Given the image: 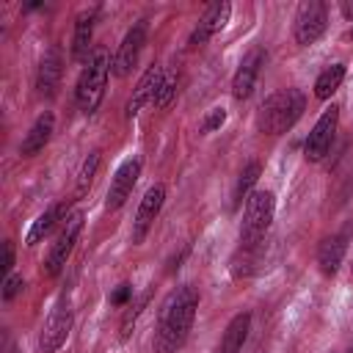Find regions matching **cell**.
<instances>
[{"label":"cell","instance_id":"7a4b0ae2","mask_svg":"<svg viewBox=\"0 0 353 353\" xmlns=\"http://www.w3.org/2000/svg\"><path fill=\"white\" fill-rule=\"evenodd\" d=\"M303 108H306V97H303L301 88H281L259 105L256 130L265 132V135H281V132L295 127Z\"/></svg>","mask_w":353,"mask_h":353},{"label":"cell","instance_id":"d4e9b609","mask_svg":"<svg viewBox=\"0 0 353 353\" xmlns=\"http://www.w3.org/2000/svg\"><path fill=\"white\" fill-rule=\"evenodd\" d=\"M176 97V74L174 72H165L160 88H157V97H154V108H168Z\"/></svg>","mask_w":353,"mask_h":353},{"label":"cell","instance_id":"277c9868","mask_svg":"<svg viewBox=\"0 0 353 353\" xmlns=\"http://www.w3.org/2000/svg\"><path fill=\"white\" fill-rule=\"evenodd\" d=\"M276 215V196L270 190H254L245 199L243 207V221H240V248L256 251L259 243L265 240L270 223Z\"/></svg>","mask_w":353,"mask_h":353},{"label":"cell","instance_id":"ffe728a7","mask_svg":"<svg viewBox=\"0 0 353 353\" xmlns=\"http://www.w3.org/2000/svg\"><path fill=\"white\" fill-rule=\"evenodd\" d=\"M94 19L97 11H83L74 22V36H72V58L74 61H88L91 50V36H94Z\"/></svg>","mask_w":353,"mask_h":353},{"label":"cell","instance_id":"cb8c5ba5","mask_svg":"<svg viewBox=\"0 0 353 353\" xmlns=\"http://www.w3.org/2000/svg\"><path fill=\"white\" fill-rule=\"evenodd\" d=\"M149 298H152V290H146L135 303H130V306H127V312H124V317H121V323H119V336H121V339H127V336L132 334V328H135V323H138V317H141L143 306L149 303Z\"/></svg>","mask_w":353,"mask_h":353},{"label":"cell","instance_id":"5b68a950","mask_svg":"<svg viewBox=\"0 0 353 353\" xmlns=\"http://www.w3.org/2000/svg\"><path fill=\"white\" fill-rule=\"evenodd\" d=\"M83 221H85L83 212H69L66 221L61 223V229L55 234V243L50 245V254L44 259V273L47 276H58L63 270V265L69 262V256L74 251V243H77V237L83 232Z\"/></svg>","mask_w":353,"mask_h":353},{"label":"cell","instance_id":"d6a6232c","mask_svg":"<svg viewBox=\"0 0 353 353\" xmlns=\"http://www.w3.org/2000/svg\"><path fill=\"white\" fill-rule=\"evenodd\" d=\"M350 39H353V30H350Z\"/></svg>","mask_w":353,"mask_h":353},{"label":"cell","instance_id":"6da1fadb","mask_svg":"<svg viewBox=\"0 0 353 353\" xmlns=\"http://www.w3.org/2000/svg\"><path fill=\"white\" fill-rule=\"evenodd\" d=\"M199 309V292L190 284H182L165 295L157 312V325H154V339L152 350L154 353H179L182 345L190 336L193 320Z\"/></svg>","mask_w":353,"mask_h":353},{"label":"cell","instance_id":"8992f818","mask_svg":"<svg viewBox=\"0 0 353 353\" xmlns=\"http://www.w3.org/2000/svg\"><path fill=\"white\" fill-rule=\"evenodd\" d=\"M72 320H74L72 303H69L66 295H61V298L55 301V306L50 309L44 325H41V334H39V347H41V353H55V350L66 342V336H69V331H72Z\"/></svg>","mask_w":353,"mask_h":353},{"label":"cell","instance_id":"9c48e42d","mask_svg":"<svg viewBox=\"0 0 353 353\" xmlns=\"http://www.w3.org/2000/svg\"><path fill=\"white\" fill-rule=\"evenodd\" d=\"M146 33H149V25L146 19H138L121 39L116 55H113V77H127L132 72V66L138 63L141 52H143V44H146Z\"/></svg>","mask_w":353,"mask_h":353},{"label":"cell","instance_id":"2e32d148","mask_svg":"<svg viewBox=\"0 0 353 353\" xmlns=\"http://www.w3.org/2000/svg\"><path fill=\"white\" fill-rule=\"evenodd\" d=\"M347 237H350L347 229L323 237V243H320V248H317V265H320V270H323L325 276H334V273L339 270V265H342V259H345V251H347Z\"/></svg>","mask_w":353,"mask_h":353},{"label":"cell","instance_id":"603a6c76","mask_svg":"<svg viewBox=\"0 0 353 353\" xmlns=\"http://www.w3.org/2000/svg\"><path fill=\"white\" fill-rule=\"evenodd\" d=\"M99 160H102V157H99V149H91L88 157L83 160L80 174H77V182H74V199H83V196L91 190V182H94V176H97Z\"/></svg>","mask_w":353,"mask_h":353},{"label":"cell","instance_id":"52a82bcc","mask_svg":"<svg viewBox=\"0 0 353 353\" xmlns=\"http://www.w3.org/2000/svg\"><path fill=\"white\" fill-rule=\"evenodd\" d=\"M336 127H339V108L331 105V108H325V110L320 113V119L314 121L312 132L306 135L303 157H306L309 163H320V160L328 154V149H331V143H334V135H336Z\"/></svg>","mask_w":353,"mask_h":353},{"label":"cell","instance_id":"83f0119b","mask_svg":"<svg viewBox=\"0 0 353 353\" xmlns=\"http://www.w3.org/2000/svg\"><path fill=\"white\" fill-rule=\"evenodd\" d=\"M11 268H14V243H3V262H0V270H3V279L11 276Z\"/></svg>","mask_w":353,"mask_h":353},{"label":"cell","instance_id":"d6986e66","mask_svg":"<svg viewBox=\"0 0 353 353\" xmlns=\"http://www.w3.org/2000/svg\"><path fill=\"white\" fill-rule=\"evenodd\" d=\"M66 221V201H58V204H52V207H47L33 223H30V229H28V237H25V245H36V243H41L58 223H63Z\"/></svg>","mask_w":353,"mask_h":353},{"label":"cell","instance_id":"8fae6325","mask_svg":"<svg viewBox=\"0 0 353 353\" xmlns=\"http://www.w3.org/2000/svg\"><path fill=\"white\" fill-rule=\"evenodd\" d=\"M163 201H165V185H163V182H154V185L143 193V199H141V204H138V212H135V218H132V234H130L132 243H143V237L149 234L154 218H157L160 210H163Z\"/></svg>","mask_w":353,"mask_h":353},{"label":"cell","instance_id":"3957f363","mask_svg":"<svg viewBox=\"0 0 353 353\" xmlns=\"http://www.w3.org/2000/svg\"><path fill=\"white\" fill-rule=\"evenodd\" d=\"M110 69H113V61H110L108 50L94 47V52L88 55V61H85V66L77 77V85H74V102L85 116L97 113V108L102 105Z\"/></svg>","mask_w":353,"mask_h":353},{"label":"cell","instance_id":"7c38bea8","mask_svg":"<svg viewBox=\"0 0 353 353\" xmlns=\"http://www.w3.org/2000/svg\"><path fill=\"white\" fill-rule=\"evenodd\" d=\"M229 17H232V3H229V0L210 3V6L204 8V14L199 17V22H196V28H193V33H190V39H188V44H190V47L207 44V41L229 22Z\"/></svg>","mask_w":353,"mask_h":353},{"label":"cell","instance_id":"5bb4252c","mask_svg":"<svg viewBox=\"0 0 353 353\" xmlns=\"http://www.w3.org/2000/svg\"><path fill=\"white\" fill-rule=\"evenodd\" d=\"M163 77H165V69L157 66V63L149 66V69L141 74V80H138L135 88H132V97H130L127 105H124V116H127V119H135V116L141 113V108H146L149 102H154Z\"/></svg>","mask_w":353,"mask_h":353},{"label":"cell","instance_id":"e0dca14e","mask_svg":"<svg viewBox=\"0 0 353 353\" xmlns=\"http://www.w3.org/2000/svg\"><path fill=\"white\" fill-rule=\"evenodd\" d=\"M52 130H55V116H52L50 110H44V113L30 124V130L25 132V138H22V143H19V154H22V157L39 154V152L50 143Z\"/></svg>","mask_w":353,"mask_h":353},{"label":"cell","instance_id":"30bf717a","mask_svg":"<svg viewBox=\"0 0 353 353\" xmlns=\"http://www.w3.org/2000/svg\"><path fill=\"white\" fill-rule=\"evenodd\" d=\"M138 176H141V157H127L119 168H116V174H113V179H110V188H108V199H105V210H119L127 199H130V193H132V188H135V182H138Z\"/></svg>","mask_w":353,"mask_h":353},{"label":"cell","instance_id":"4dcf8cb0","mask_svg":"<svg viewBox=\"0 0 353 353\" xmlns=\"http://www.w3.org/2000/svg\"><path fill=\"white\" fill-rule=\"evenodd\" d=\"M350 276H353V265H350Z\"/></svg>","mask_w":353,"mask_h":353},{"label":"cell","instance_id":"ba28073f","mask_svg":"<svg viewBox=\"0 0 353 353\" xmlns=\"http://www.w3.org/2000/svg\"><path fill=\"white\" fill-rule=\"evenodd\" d=\"M328 25V8L320 0H303L295 11V41L301 47L314 44Z\"/></svg>","mask_w":353,"mask_h":353},{"label":"cell","instance_id":"7402d4cb","mask_svg":"<svg viewBox=\"0 0 353 353\" xmlns=\"http://www.w3.org/2000/svg\"><path fill=\"white\" fill-rule=\"evenodd\" d=\"M345 80V63H331L328 69H323L314 80V97L317 99H328L331 94H336V88Z\"/></svg>","mask_w":353,"mask_h":353},{"label":"cell","instance_id":"1f68e13d","mask_svg":"<svg viewBox=\"0 0 353 353\" xmlns=\"http://www.w3.org/2000/svg\"><path fill=\"white\" fill-rule=\"evenodd\" d=\"M347 353H353V347H350V350H347Z\"/></svg>","mask_w":353,"mask_h":353},{"label":"cell","instance_id":"9a60e30c","mask_svg":"<svg viewBox=\"0 0 353 353\" xmlns=\"http://www.w3.org/2000/svg\"><path fill=\"white\" fill-rule=\"evenodd\" d=\"M61 74H63V50L58 44H52L41 63H39V72H36V94L39 97H55L58 91V83H61Z\"/></svg>","mask_w":353,"mask_h":353},{"label":"cell","instance_id":"4fadbf2b","mask_svg":"<svg viewBox=\"0 0 353 353\" xmlns=\"http://www.w3.org/2000/svg\"><path fill=\"white\" fill-rule=\"evenodd\" d=\"M265 50L262 47H254L243 61H240V66H237V72H234V77H232V97L237 99V102H243V99H248L251 94H254V85H256V80H259V72H262V66H265Z\"/></svg>","mask_w":353,"mask_h":353},{"label":"cell","instance_id":"f546056e","mask_svg":"<svg viewBox=\"0 0 353 353\" xmlns=\"http://www.w3.org/2000/svg\"><path fill=\"white\" fill-rule=\"evenodd\" d=\"M339 8H342V14H345V19L353 22V3H342Z\"/></svg>","mask_w":353,"mask_h":353},{"label":"cell","instance_id":"484cf974","mask_svg":"<svg viewBox=\"0 0 353 353\" xmlns=\"http://www.w3.org/2000/svg\"><path fill=\"white\" fill-rule=\"evenodd\" d=\"M22 290H25V279H22V276H17V273H11V276H6V279H3V290H0V295H3V301L8 303V301H14Z\"/></svg>","mask_w":353,"mask_h":353},{"label":"cell","instance_id":"ac0fdd59","mask_svg":"<svg viewBox=\"0 0 353 353\" xmlns=\"http://www.w3.org/2000/svg\"><path fill=\"white\" fill-rule=\"evenodd\" d=\"M248 331H251V312H237L229 320L226 331L221 334V342H218L215 353H240L245 339H248Z\"/></svg>","mask_w":353,"mask_h":353},{"label":"cell","instance_id":"4316f807","mask_svg":"<svg viewBox=\"0 0 353 353\" xmlns=\"http://www.w3.org/2000/svg\"><path fill=\"white\" fill-rule=\"evenodd\" d=\"M223 121H226V110H223V108H212V110L204 116V121H201V132H212V130H218Z\"/></svg>","mask_w":353,"mask_h":353},{"label":"cell","instance_id":"f1b7e54d","mask_svg":"<svg viewBox=\"0 0 353 353\" xmlns=\"http://www.w3.org/2000/svg\"><path fill=\"white\" fill-rule=\"evenodd\" d=\"M130 298H132V287H130V284H119L116 292L110 295V303H113V306H124Z\"/></svg>","mask_w":353,"mask_h":353},{"label":"cell","instance_id":"44dd1931","mask_svg":"<svg viewBox=\"0 0 353 353\" xmlns=\"http://www.w3.org/2000/svg\"><path fill=\"white\" fill-rule=\"evenodd\" d=\"M259 174H262V165H259L256 160H251V163L240 171L237 182H234V190H232V207H240V204L254 193V185H256Z\"/></svg>","mask_w":353,"mask_h":353}]
</instances>
